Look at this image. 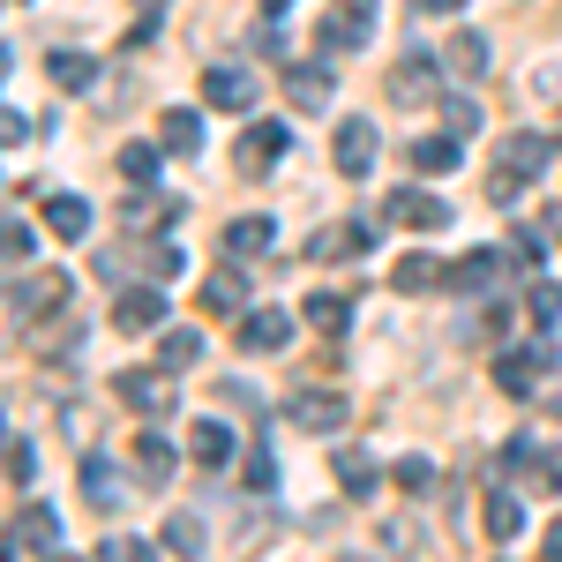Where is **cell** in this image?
I'll return each mask as SVG.
<instances>
[{
  "label": "cell",
  "mask_w": 562,
  "mask_h": 562,
  "mask_svg": "<svg viewBox=\"0 0 562 562\" xmlns=\"http://www.w3.org/2000/svg\"><path fill=\"white\" fill-rule=\"evenodd\" d=\"M555 360H562V352L548 346V338H532V346L503 352V360H495V390H503V397H532V383H540Z\"/></svg>",
  "instance_id": "cell-1"
},
{
  "label": "cell",
  "mask_w": 562,
  "mask_h": 562,
  "mask_svg": "<svg viewBox=\"0 0 562 562\" xmlns=\"http://www.w3.org/2000/svg\"><path fill=\"white\" fill-rule=\"evenodd\" d=\"M375 38V0H330L323 8V53L338 45V53H352V45Z\"/></svg>",
  "instance_id": "cell-2"
},
{
  "label": "cell",
  "mask_w": 562,
  "mask_h": 562,
  "mask_svg": "<svg viewBox=\"0 0 562 562\" xmlns=\"http://www.w3.org/2000/svg\"><path fill=\"white\" fill-rule=\"evenodd\" d=\"M346 397H338V390H293V397H285V420H293V428L301 435H330V428H346Z\"/></svg>",
  "instance_id": "cell-3"
},
{
  "label": "cell",
  "mask_w": 562,
  "mask_h": 562,
  "mask_svg": "<svg viewBox=\"0 0 562 562\" xmlns=\"http://www.w3.org/2000/svg\"><path fill=\"white\" fill-rule=\"evenodd\" d=\"M68 301V270H15V293H8V315L23 323V315H53V307Z\"/></svg>",
  "instance_id": "cell-4"
},
{
  "label": "cell",
  "mask_w": 562,
  "mask_h": 562,
  "mask_svg": "<svg viewBox=\"0 0 562 562\" xmlns=\"http://www.w3.org/2000/svg\"><path fill=\"white\" fill-rule=\"evenodd\" d=\"M390 225H405V233H435V225H450V203L428 195V188H390Z\"/></svg>",
  "instance_id": "cell-5"
},
{
  "label": "cell",
  "mask_w": 562,
  "mask_h": 562,
  "mask_svg": "<svg viewBox=\"0 0 562 562\" xmlns=\"http://www.w3.org/2000/svg\"><path fill=\"white\" fill-rule=\"evenodd\" d=\"M330 158H338V173L346 180H368L375 173V121H338V143H330Z\"/></svg>",
  "instance_id": "cell-6"
},
{
  "label": "cell",
  "mask_w": 562,
  "mask_h": 562,
  "mask_svg": "<svg viewBox=\"0 0 562 562\" xmlns=\"http://www.w3.org/2000/svg\"><path fill=\"white\" fill-rule=\"evenodd\" d=\"M375 248V217H352V225H323L315 240H307V256L315 262H346V256H368Z\"/></svg>",
  "instance_id": "cell-7"
},
{
  "label": "cell",
  "mask_w": 562,
  "mask_h": 562,
  "mask_svg": "<svg viewBox=\"0 0 562 562\" xmlns=\"http://www.w3.org/2000/svg\"><path fill=\"white\" fill-rule=\"evenodd\" d=\"M203 98H211L217 113H248L256 105V76L233 68V60H217V68H203Z\"/></svg>",
  "instance_id": "cell-8"
},
{
  "label": "cell",
  "mask_w": 562,
  "mask_h": 562,
  "mask_svg": "<svg viewBox=\"0 0 562 562\" xmlns=\"http://www.w3.org/2000/svg\"><path fill=\"white\" fill-rule=\"evenodd\" d=\"M285 150H293L285 121H248V135H240V173H270Z\"/></svg>",
  "instance_id": "cell-9"
},
{
  "label": "cell",
  "mask_w": 562,
  "mask_h": 562,
  "mask_svg": "<svg viewBox=\"0 0 562 562\" xmlns=\"http://www.w3.org/2000/svg\"><path fill=\"white\" fill-rule=\"evenodd\" d=\"M548 166H555V135H510V143H503V173H518L525 188H532V180L548 173Z\"/></svg>",
  "instance_id": "cell-10"
},
{
  "label": "cell",
  "mask_w": 562,
  "mask_h": 562,
  "mask_svg": "<svg viewBox=\"0 0 562 562\" xmlns=\"http://www.w3.org/2000/svg\"><path fill=\"white\" fill-rule=\"evenodd\" d=\"M240 346L248 352H285L293 346V315H285V307H248V315H240Z\"/></svg>",
  "instance_id": "cell-11"
},
{
  "label": "cell",
  "mask_w": 562,
  "mask_h": 562,
  "mask_svg": "<svg viewBox=\"0 0 562 562\" xmlns=\"http://www.w3.org/2000/svg\"><path fill=\"white\" fill-rule=\"evenodd\" d=\"M113 397L135 405V413H150V420H166V413H173V390L158 383V375H143V368H121V375H113Z\"/></svg>",
  "instance_id": "cell-12"
},
{
  "label": "cell",
  "mask_w": 562,
  "mask_h": 562,
  "mask_svg": "<svg viewBox=\"0 0 562 562\" xmlns=\"http://www.w3.org/2000/svg\"><path fill=\"white\" fill-rule=\"evenodd\" d=\"M113 330H166V293L158 285H135V293H121L113 301Z\"/></svg>",
  "instance_id": "cell-13"
},
{
  "label": "cell",
  "mask_w": 562,
  "mask_h": 562,
  "mask_svg": "<svg viewBox=\"0 0 562 562\" xmlns=\"http://www.w3.org/2000/svg\"><path fill=\"white\" fill-rule=\"evenodd\" d=\"M390 98H397V105H428V98H442V90H435V60H428V53H405V60L390 68Z\"/></svg>",
  "instance_id": "cell-14"
},
{
  "label": "cell",
  "mask_w": 562,
  "mask_h": 562,
  "mask_svg": "<svg viewBox=\"0 0 562 562\" xmlns=\"http://www.w3.org/2000/svg\"><path fill=\"white\" fill-rule=\"evenodd\" d=\"M158 143H166L173 158H195V150H203V113H195V105H166V113H158Z\"/></svg>",
  "instance_id": "cell-15"
},
{
  "label": "cell",
  "mask_w": 562,
  "mask_h": 562,
  "mask_svg": "<svg viewBox=\"0 0 562 562\" xmlns=\"http://www.w3.org/2000/svg\"><path fill=\"white\" fill-rule=\"evenodd\" d=\"M330 465H338V487H346L352 503H360V495H375V480H383V465H375V450H360V442H346V450H330Z\"/></svg>",
  "instance_id": "cell-16"
},
{
  "label": "cell",
  "mask_w": 562,
  "mask_h": 562,
  "mask_svg": "<svg viewBox=\"0 0 562 562\" xmlns=\"http://www.w3.org/2000/svg\"><path fill=\"white\" fill-rule=\"evenodd\" d=\"M270 248H278V217H233V225H225V256L240 262V256H270Z\"/></svg>",
  "instance_id": "cell-17"
},
{
  "label": "cell",
  "mask_w": 562,
  "mask_h": 562,
  "mask_svg": "<svg viewBox=\"0 0 562 562\" xmlns=\"http://www.w3.org/2000/svg\"><path fill=\"white\" fill-rule=\"evenodd\" d=\"M442 60H450L458 76H487V60H495V53H487V31L458 23V31H450V45H442Z\"/></svg>",
  "instance_id": "cell-18"
},
{
  "label": "cell",
  "mask_w": 562,
  "mask_h": 562,
  "mask_svg": "<svg viewBox=\"0 0 562 562\" xmlns=\"http://www.w3.org/2000/svg\"><path fill=\"white\" fill-rule=\"evenodd\" d=\"M188 450H195V465H203V473H225V465H233V428H225V420H195Z\"/></svg>",
  "instance_id": "cell-19"
},
{
  "label": "cell",
  "mask_w": 562,
  "mask_h": 562,
  "mask_svg": "<svg viewBox=\"0 0 562 562\" xmlns=\"http://www.w3.org/2000/svg\"><path fill=\"white\" fill-rule=\"evenodd\" d=\"M405 158H413V173H428V180L458 173V135H450V128H442V135H420V143H413Z\"/></svg>",
  "instance_id": "cell-20"
},
{
  "label": "cell",
  "mask_w": 562,
  "mask_h": 562,
  "mask_svg": "<svg viewBox=\"0 0 562 562\" xmlns=\"http://www.w3.org/2000/svg\"><path fill=\"white\" fill-rule=\"evenodd\" d=\"M203 307H211V315H240V307H248V278H240L233 262L211 270V278H203Z\"/></svg>",
  "instance_id": "cell-21"
},
{
  "label": "cell",
  "mask_w": 562,
  "mask_h": 562,
  "mask_svg": "<svg viewBox=\"0 0 562 562\" xmlns=\"http://www.w3.org/2000/svg\"><path fill=\"white\" fill-rule=\"evenodd\" d=\"M285 98H293V105H301V113H323V105H330V68H285Z\"/></svg>",
  "instance_id": "cell-22"
},
{
  "label": "cell",
  "mask_w": 562,
  "mask_h": 562,
  "mask_svg": "<svg viewBox=\"0 0 562 562\" xmlns=\"http://www.w3.org/2000/svg\"><path fill=\"white\" fill-rule=\"evenodd\" d=\"M23 540H31V548H38V555H53V548H60V518H53V510H45V503H31V510H23V518H15V540H8V555H15V548H23Z\"/></svg>",
  "instance_id": "cell-23"
},
{
  "label": "cell",
  "mask_w": 562,
  "mask_h": 562,
  "mask_svg": "<svg viewBox=\"0 0 562 562\" xmlns=\"http://www.w3.org/2000/svg\"><path fill=\"white\" fill-rule=\"evenodd\" d=\"M135 480H143V487H166V480H173V442H158V435H135Z\"/></svg>",
  "instance_id": "cell-24"
},
{
  "label": "cell",
  "mask_w": 562,
  "mask_h": 562,
  "mask_svg": "<svg viewBox=\"0 0 562 562\" xmlns=\"http://www.w3.org/2000/svg\"><path fill=\"white\" fill-rule=\"evenodd\" d=\"M301 315L315 323V330H323V338H338V330L352 323V301H346V293H330V285H323V293H307V301H301Z\"/></svg>",
  "instance_id": "cell-25"
},
{
  "label": "cell",
  "mask_w": 562,
  "mask_h": 562,
  "mask_svg": "<svg viewBox=\"0 0 562 562\" xmlns=\"http://www.w3.org/2000/svg\"><path fill=\"white\" fill-rule=\"evenodd\" d=\"M495 270H503V256H495V248H473V256L450 262V285H458V293H487V285H495Z\"/></svg>",
  "instance_id": "cell-26"
},
{
  "label": "cell",
  "mask_w": 562,
  "mask_h": 562,
  "mask_svg": "<svg viewBox=\"0 0 562 562\" xmlns=\"http://www.w3.org/2000/svg\"><path fill=\"white\" fill-rule=\"evenodd\" d=\"M166 548H173V555H188V562H203V555H211L203 518H195V510H173V518H166Z\"/></svg>",
  "instance_id": "cell-27"
},
{
  "label": "cell",
  "mask_w": 562,
  "mask_h": 562,
  "mask_svg": "<svg viewBox=\"0 0 562 562\" xmlns=\"http://www.w3.org/2000/svg\"><path fill=\"white\" fill-rule=\"evenodd\" d=\"M45 225H53L60 240H90V203L83 195H53V203H45Z\"/></svg>",
  "instance_id": "cell-28"
},
{
  "label": "cell",
  "mask_w": 562,
  "mask_h": 562,
  "mask_svg": "<svg viewBox=\"0 0 562 562\" xmlns=\"http://www.w3.org/2000/svg\"><path fill=\"white\" fill-rule=\"evenodd\" d=\"M195 360H203V338L166 323V330H158V368H166V375H180V368H195Z\"/></svg>",
  "instance_id": "cell-29"
},
{
  "label": "cell",
  "mask_w": 562,
  "mask_h": 562,
  "mask_svg": "<svg viewBox=\"0 0 562 562\" xmlns=\"http://www.w3.org/2000/svg\"><path fill=\"white\" fill-rule=\"evenodd\" d=\"M442 278H450V270H442L435 256H405L397 270H390V285H397V293H435Z\"/></svg>",
  "instance_id": "cell-30"
},
{
  "label": "cell",
  "mask_w": 562,
  "mask_h": 562,
  "mask_svg": "<svg viewBox=\"0 0 562 562\" xmlns=\"http://www.w3.org/2000/svg\"><path fill=\"white\" fill-rule=\"evenodd\" d=\"M435 105H442V128L458 135V143H465V135H480V105H473V98H458V90H442Z\"/></svg>",
  "instance_id": "cell-31"
},
{
  "label": "cell",
  "mask_w": 562,
  "mask_h": 562,
  "mask_svg": "<svg viewBox=\"0 0 562 562\" xmlns=\"http://www.w3.org/2000/svg\"><path fill=\"white\" fill-rule=\"evenodd\" d=\"M158 166H166V143H128L121 150V173L143 188V180H158Z\"/></svg>",
  "instance_id": "cell-32"
},
{
  "label": "cell",
  "mask_w": 562,
  "mask_h": 562,
  "mask_svg": "<svg viewBox=\"0 0 562 562\" xmlns=\"http://www.w3.org/2000/svg\"><path fill=\"white\" fill-rule=\"evenodd\" d=\"M83 495L98 503V510H113V503H121V480H113L105 458H83Z\"/></svg>",
  "instance_id": "cell-33"
},
{
  "label": "cell",
  "mask_w": 562,
  "mask_h": 562,
  "mask_svg": "<svg viewBox=\"0 0 562 562\" xmlns=\"http://www.w3.org/2000/svg\"><path fill=\"white\" fill-rule=\"evenodd\" d=\"M487 532H495V540H518L525 532V503L518 495H487Z\"/></svg>",
  "instance_id": "cell-34"
},
{
  "label": "cell",
  "mask_w": 562,
  "mask_h": 562,
  "mask_svg": "<svg viewBox=\"0 0 562 562\" xmlns=\"http://www.w3.org/2000/svg\"><path fill=\"white\" fill-rule=\"evenodd\" d=\"M525 315H532L540 330H548V323L562 315V285H555V278H532V293H525Z\"/></svg>",
  "instance_id": "cell-35"
},
{
  "label": "cell",
  "mask_w": 562,
  "mask_h": 562,
  "mask_svg": "<svg viewBox=\"0 0 562 562\" xmlns=\"http://www.w3.org/2000/svg\"><path fill=\"white\" fill-rule=\"evenodd\" d=\"M45 76H53L60 90H90V60H83V53H53V60H45Z\"/></svg>",
  "instance_id": "cell-36"
},
{
  "label": "cell",
  "mask_w": 562,
  "mask_h": 562,
  "mask_svg": "<svg viewBox=\"0 0 562 562\" xmlns=\"http://www.w3.org/2000/svg\"><path fill=\"white\" fill-rule=\"evenodd\" d=\"M8 480H15V487L38 480V450H31V435H8Z\"/></svg>",
  "instance_id": "cell-37"
},
{
  "label": "cell",
  "mask_w": 562,
  "mask_h": 562,
  "mask_svg": "<svg viewBox=\"0 0 562 562\" xmlns=\"http://www.w3.org/2000/svg\"><path fill=\"white\" fill-rule=\"evenodd\" d=\"M0 240H8V270H23V262H31V248H38L31 217H8V233H0Z\"/></svg>",
  "instance_id": "cell-38"
},
{
  "label": "cell",
  "mask_w": 562,
  "mask_h": 562,
  "mask_svg": "<svg viewBox=\"0 0 562 562\" xmlns=\"http://www.w3.org/2000/svg\"><path fill=\"white\" fill-rule=\"evenodd\" d=\"M248 487H256V495H270V487H278V458H270V442H262V450H248Z\"/></svg>",
  "instance_id": "cell-39"
},
{
  "label": "cell",
  "mask_w": 562,
  "mask_h": 562,
  "mask_svg": "<svg viewBox=\"0 0 562 562\" xmlns=\"http://www.w3.org/2000/svg\"><path fill=\"white\" fill-rule=\"evenodd\" d=\"M397 487L428 495V487H435V465H428V458H397Z\"/></svg>",
  "instance_id": "cell-40"
},
{
  "label": "cell",
  "mask_w": 562,
  "mask_h": 562,
  "mask_svg": "<svg viewBox=\"0 0 562 562\" xmlns=\"http://www.w3.org/2000/svg\"><path fill=\"white\" fill-rule=\"evenodd\" d=\"M98 562H158V555H150L143 540H128V532H121V540H105V548H98Z\"/></svg>",
  "instance_id": "cell-41"
},
{
  "label": "cell",
  "mask_w": 562,
  "mask_h": 562,
  "mask_svg": "<svg viewBox=\"0 0 562 562\" xmlns=\"http://www.w3.org/2000/svg\"><path fill=\"white\" fill-rule=\"evenodd\" d=\"M0 135H8V150H23V135H31V121H23V113L8 105V121H0Z\"/></svg>",
  "instance_id": "cell-42"
},
{
  "label": "cell",
  "mask_w": 562,
  "mask_h": 562,
  "mask_svg": "<svg viewBox=\"0 0 562 562\" xmlns=\"http://www.w3.org/2000/svg\"><path fill=\"white\" fill-rule=\"evenodd\" d=\"M548 562H562V518L548 525Z\"/></svg>",
  "instance_id": "cell-43"
},
{
  "label": "cell",
  "mask_w": 562,
  "mask_h": 562,
  "mask_svg": "<svg viewBox=\"0 0 562 562\" xmlns=\"http://www.w3.org/2000/svg\"><path fill=\"white\" fill-rule=\"evenodd\" d=\"M285 8H293V0H262V15H285Z\"/></svg>",
  "instance_id": "cell-44"
},
{
  "label": "cell",
  "mask_w": 562,
  "mask_h": 562,
  "mask_svg": "<svg viewBox=\"0 0 562 562\" xmlns=\"http://www.w3.org/2000/svg\"><path fill=\"white\" fill-rule=\"evenodd\" d=\"M53 562H76V555H53Z\"/></svg>",
  "instance_id": "cell-45"
},
{
  "label": "cell",
  "mask_w": 562,
  "mask_h": 562,
  "mask_svg": "<svg viewBox=\"0 0 562 562\" xmlns=\"http://www.w3.org/2000/svg\"><path fill=\"white\" fill-rule=\"evenodd\" d=\"M346 562H368V555H346Z\"/></svg>",
  "instance_id": "cell-46"
},
{
  "label": "cell",
  "mask_w": 562,
  "mask_h": 562,
  "mask_svg": "<svg viewBox=\"0 0 562 562\" xmlns=\"http://www.w3.org/2000/svg\"><path fill=\"white\" fill-rule=\"evenodd\" d=\"M503 562H510V555H503Z\"/></svg>",
  "instance_id": "cell-47"
}]
</instances>
